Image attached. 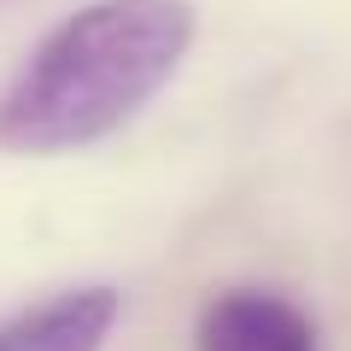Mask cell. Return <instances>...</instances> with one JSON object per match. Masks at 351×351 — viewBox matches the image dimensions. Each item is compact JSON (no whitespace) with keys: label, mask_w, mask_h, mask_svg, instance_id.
Masks as SVG:
<instances>
[{"label":"cell","mask_w":351,"mask_h":351,"mask_svg":"<svg viewBox=\"0 0 351 351\" xmlns=\"http://www.w3.org/2000/svg\"><path fill=\"white\" fill-rule=\"evenodd\" d=\"M193 351H322L316 322L269 287H228L199 304Z\"/></svg>","instance_id":"cell-2"},{"label":"cell","mask_w":351,"mask_h":351,"mask_svg":"<svg viewBox=\"0 0 351 351\" xmlns=\"http://www.w3.org/2000/svg\"><path fill=\"white\" fill-rule=\"evenodd\" d=\"M117 328L112 287H71L0 322V351H100Z\"/></svg>","instance_id":"cell-3"},{"label":"cell","mask_w":351,"mask_h":351,"mask_svg":"<svg viewBox=\"0 0 351 351\" xmlns=\"http://www.w3.org/2000/svg\"><path fill=\"white\" fill-rule=\"evenodd\" d=\"M188 47V0H94L59 18L0 94V147L53 158L117 135L182 71Z\"/></svg>","instance_id":"cell-1"}]
</instances>
